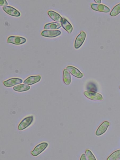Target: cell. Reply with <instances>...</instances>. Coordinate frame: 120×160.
<instances>
[{
    "label": "cell",
    "instance_id": "3",
    "mask_svg": "<svg viewBox=\"0 0 120 160\" xmlns=\"http://www.w3.org/2000/svg\"><path fill=\"white\" fill-rule=\"evenodd\" d=\"M86 34L84 31H82L77 37L74 42V48L78 49L83 44L86 38Z\"/></svg>",
    "mask_w": 120,
    "mask_h": 160
},
{
    "label": "cell",
    "instance_id": "5",
    "mask_svg": "<svg viewBox=\"0 0 120 160\" xmlns=\"http://www.w3.org/2000/svg\"><path fill=\"white\" fill-rule=\"evenodd\" d=\"M48 146L46 142H43L36 146L31 153L34 156H36L44 151Z\"/></svg>",
    "mask_w": 120,
    "mask_h": 160
},
{
    "label": "cell",
    "instance_id": "22",
    "mask_svg": "<svg viewBox=\"0 0 120 160\" xmlns=\"http://www.w3.org/2000/svg\"><path fill=\"white\" fill-rule=\"evenodd\" d=\"M8 3L5 0H0V6H7Z\"/></svg>",
    "mask_w": 120,
    "mask_h": 160
},
{
    "label": "cell",
    "instance_id": "8",
    "mask_svg": "<svg viewBox=\"0 0 120 160\" xmlns=\"http://www.w3.org/2000/svg\"><path fill=\"white\" fill-rule=\"evenodd\" d=\"M110 125V123L107 121H105L99 126L96 132V135L99 136L105 133L107 131Z\"/></svg>",
    "mask_w": 120,
    "mask_h": 160
},
{
    "label": "cell",
    "instance_id": "14",
    "mask_svg": "<svg viewBox=\"0 0 120 160\" xmlns=\"http://www.w3.org/2000/svg\"><path fill=\"white\" fill-rule=\"evenodd\" d=\"M62 27L61 24L58 22H52L47 24L44 26V29L46 30H58Z\"/></svg>",
    "mask_w": 120,
    "mask_h": 160
},
{
    "label": "cell",
    "instance_id": "6",
    "mask_svg": "<svg viewBox=\"0 0 120 160\" xmlns=\"http://www.w3.org/2000/svg\"><path fill=\"white\" fill-rule=\"evenodd\" d=\"M23 82L22 80L18 78L10 79L3 82L4 85L6 87H12Z\"/></svg>",
    "mask_w": 120,
    "mask_h": 160
},
{
    "label": "cell",
    "instance_id": "20",
    "mask_svg": "<svg viewBox=\"0 0 120 160\" xmlns=\"http://www.w3.org/2000/svg\"><path fill=\"white\" fill-rule=\"evenodd\" d=\"M86 154L88 160H96L95 157L90 150H86Z\"/></svg>",
    "mask_w": 120,
    "mask_h": 160
},
{
    "label": "cell",
    "instance_id": "25",
    "mask_svg": "<svg viewBox=\"0 0 120 160\" xmlns=\"http://www.w3.org/2000/svg\"><path fill=\"white\" fill-rule=\"evenodd\" d=\"M117 160H120V158L117 159Z\"/></svg>",
    "mask_w": 120,
    "mask_h": 160
},
{
    "label": "cell",
    "instance_id": "19",
    "mask_svg": "<svg viewBox=\"0 0 120 160\" xmlns=\"http://www.w3.org/2000/svg\"><path fill=\"white\" fill-rule=\"evenodd\" d=\"M120 11V4H119L115 6L111 12L110 15L112 16H115L118 15Z\"/></svg>",
    "mask_w": 120,
    "mask_h": 160
},
{
    "label": "cell",
    "instance_id": "2",
    "mask_svg": "<svg viewBox=\"0 0 120 160\" xmlns=\"http://www.w3.org/2000/svg\"><path fill=\"white\" fill-rule=\"evenodd\" d=\"M33 116H29L24 118L18 126V129L22 130L29 127L33 121Z\"/></svg>",
    "mask_w": 120,
    "mask_h": 160
},
{
    "label": "cell",
    "instance_id": "12",
    "mask_svg": "<svg viewBox=\"0 0 120 160\" xmlns=\"http://www.w3.org/2000/svg\"><path fill=\"white\" fill-rule=\"evenodd\" d=\"M66 69L72 75L77 78H81L84 76L83 74L74 66H69L67 67Z\"/></svg>",
    "mask_w": 120,
    "mask_h": 160
},
{
    "label": "cell",
    "instance_id": "24",
    "mask_svg": "<svg viewBox=\"0 0 120 160\" xmlns=\"http://www.w3.org/2000/svg\"><path fill=\"white\" fill-rule=\"evenodd\" d=\"M94 2L98 4H100L102 2V1H101V0H99V1H96V0H95Z\"/></svg>",
    "mask_w": 120,
    "mask_h": 160
},
{
    "label": "cell",
    "instance_id": "4",
    "mask_svg": "<svg viewBox=\"0 0 120 160\" xmlns=\"http://www.w3.org/2000/svg\"><path fill=\"white\" fill-rule=\"evenodd\" d=\"M26 39L22 37L19 36H10L7 39L8 43H12L16 45H20L26 42Z\"/></svg>",
    "mask_w": 120,
    "mask_h": 160
},
{
    "label": "cell",
    "instance_id": "21",
    "mask_svg": "<svg viewBox=\"0 0 120 160\" xmlns=\"http://www.w3.org/2000/svg\"><path fill=\"white\" fill-rule=\"evenodd\" d=\"M87 87V89L90 90V91H93V90H94V91H97L96 86L94 84L92 83H90L89 84Z\"/></svg>",
    "mask_w": 120,
    "mask_h": 160
},
{
    "label": "cell",
    "instance_id": "7",
    "mask_svg": "<svg viewBox=\"0 0 120 160\" xmlns=\"http://www.w3.org/2000/svg\"><path fill=\"white\" fill-rule=\"evenodd\" d=\"M91 6L95 11L103 13H109L110 11V9L103 4H92Z\"/></svg>",
    "mask_w": 120,
    "mask_h": 160
},
{
    "label": "cell",
    "instance_id": "17",
    "mask_svg": "<svg viewBox=\"0 0 120 160\" xmlns=\"http://www.w3.org/2000/svg\"><path fill=\"white\" fill-rule=\"evenodd\" d=\"M30 88V86L28 85L22 84L14 86L13 89L17 92H22L29 90Z\"/></svg>",
    "mask_w": 120,
    "mask_h": 160
},
{
    "label": "cell",
    "instance_id": "10",
    "mask_svg": "<svg viewBox=\"0 0 120 160\" xmlns=\"http://www.w3.org/2000/svg\"><path fill=\"white\" fill-rule=\"evenodd\" d=\"M41 77L40 75L30 76L25 80L24 83L29 85H32L41 81Z\"/></svg>",
    "mask_w": 120,
    "mask_h": 160
},
{
    "label": "cell",
    "instance_id": "23",
    "mask_svg": "<svg viewBox=\"0 0 120 160\" xmlns=\"http://www.w3.org/2000/svg\"><path fill=\"white\" fill-rule=\"evenodd\" d=\"M80 160H87L86 156L85 154H83L82 155Z\"/></svg>",
    "mask_w": 120,
    "mask_h": 160
},
{
    "label": "cell",
    "instance_id": "16",
    "mask_svg": "<svg viewBox=\"0 0 120 160\" xmlns=\"http://www.w3.org/2000/svg\"><path fill=\"white\" fill-rule=\"evenodd\" d=\"M63 81L64 83L67 85H70L71 82V75L67 69H65L63 71Z\"/></svg>",
    "mask_w": 120,
    "mask_h": 160
},
{
    "label": "cell",
    "instance_id": "13",
    "mask_svg": "<svg viewBox=\"0 0 120 160\" xmlns=\"http://www.w3.org/2000/svg\"><path fill=\"white\" fill-rule=\"evenodd\" d=\"M48 13L49 16L54 21L59 23L62 22L63 18L56 12L50 10L48 12Z\"/></svg>",
    "mask_w": 120,
    "mask_h": 160
},
{
    "label": "cell",
    "instance_id": "11",
    "mask_svg": "<svg viewBox=\"0 0 120 160\" xmlns=\"http://www.w3.org/2000/svg\"><path fill=\"white\" fill-rule=\"evenodd\" d=\"M4 10L7 14L12 16L19 17L21 13L16 9L10 6H4L3 8Z\"/></svg>",
    "mask_w": 120,
    "mask_h": 160
},
{
    "label": "cell",
    "instance_id": "18",
    "mask_svg": "<svg viewBox=\"0 0 120 160\" xmlns=\"http://www.w3.org/2000/svg\"><path fill=\"white\" fill-rule=\"evenodd\" d=\"M120 150H117L112 153L108 158L107 160H117L120 158Z\"/></svg>",
    "mask_w": 120,
    "mask_h": 160
},
{
    "label": "cell",
    "instance_id": "1",
    "mask_svg": "<svg viewBox=\"0 0 120 160\" xmlns=\"http://www.w3.org/2000/svg\"><path fill=\"white\" fill-rule=\"evenodd\" d=\"M84 94L87 98L93 101H102L103 99V97L101 94L94 91H85Z\"/></svg>",
    "mask_w": 120,
    "mask_h": 160
},
{
    "label": "cell",
    "instance_id": "15",
    "mask_svg": "<svg viewBox=\"0 0 120 160\" xmlns=\"http://www.w3.org/2000/svg\"><path fill=\"white\" fill-rule=\"evenodd\" d=\"M61 25L63 28L69 33H70L73 31V26L66 18H63Z\"/></svg>",
    "mask_w": 120,
    "mask_h": 160
},
{
    "label": "cell",
    "instance_id": "9",
    "mask_svg": "<svg viewBox=\"0 0 120 160\" xmlns=\"http://www.w3.org/2000/svg\"><path fill=\"white\" fill-rule=\"evenodd\" d=\"M61 33L59 30H45L42 32V35L45 37L54 38L59 36Z\"/></svg>",
    "mask_w": 120,
    "mask_h": 160
}]
</instances>
